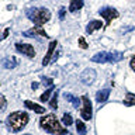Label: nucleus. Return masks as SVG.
Wrapping results in <instances>:
<instances>
[{
	"label": "nucleus",
	"mask_w": 135,
	"mask_h": 135,
	"mask_svg": "<svg viewBox=\"0 0 135 135\" xmlns=\"http://www.w3.org/2000/svg\"><path fill=\"white\" fill-rule=\"evenodd\" d=\"M7 107V101H6V97L3 94H0V111H3V110H6Z\"/></svg>",
	"instance_id": "obj_22"
},
{
	"label": "nucleus",
	"mask_w": 135,
	"mask_h": 135,
	"mask_svg": "<svg viewBox=\"0 0 135 135\" xmlns=\"http://www.w3.org/2000/svg\"><path fill=\"white\" fill-rule=\"evenodd\" d=\"M16 49L18 51L20 54H24L25 56H28V58L35 56V49H34V46L31 44H21V42H17Z\"/></svg>",
	"instance_id": "obj_7"
},
{
	"label": "nucleus",
	"mask_w": 135,
	"mask_h": 135,
	"mask_svg": "<svg viewBox=\"0 0 135 135\" xmlns=\"http://www.w3.org/2000/svg\"><path fill=\"white\" fill-rule=\"evenodd\" d=\"M42 83H44V84H46V86H52L54 80H52V79H49V78H46V79H44V80H42Z\"/></svg>",
	"instance_id": "obj_25"
},
{
	"label": "nucleus",
	"mask_w": 135,
	"mask_h": 135,
	"mask_svg": "<svg viewBox=\"0 0 135 135\" xmlns=\"http://www.w3.org/2000/svg\"><path fill=\"white\" fill-rule=\"evenodd\" d=\"M40 124L49 134H66V129L59 124L58 118L54 114H46L45 117H42L40 120Z\"/></svg>",
	"instance_id": "obj_1"
},
{
	"label": "nucleus",
	"mask_w": 135,
	"mask_h": 135,
	"mask_svg": "<svg viewBox=\"0 0 135 135\" xmlns=\"http://www.w3.org/2000/svg\"><path fill=\"white\" fill-rule=\"evenodd\" d=\"M56 45H58V42L56 41H52L49 44V46H48V51H46V55L44 56V59H42V65H48V63L51 62V58H52V55H54V51H55V48H56Z\"/></svg>",
	"instance_id": "obj_9"
},
{
	"label": "nucleus",
	"mask_w": 135,
	"mask_h": 135,
	"mask_svg": "<svg viewBox=\"0 0 135 135\" xmlns=\"http://www.w3.org/2000/svg\"><path fill=\"white\" fill-rule=\"evenodd\" d=\"M24 35L25 37H32V35H41V37H48V34L45 32V30L42 28V27H32L31 30H28V31H25L24 32Z\"/></svg>",
	"instance_id": "obj_10"
},
{
	"label": "nucleus",
	"mask_w": 135,
	"mask_h": 135,
	"mask_svg": "<svg viewBox=\"0 0 135 135\" xmlns=\"http://www.w3.org/2000/svg\"><path fill=\"white\" fill-rule=\"evenodd\" d=\"M24 104H25V107H27V108L34 110V111L38 113V114H45V113H46V111H45V107H42V105H40V104L32 103V101H30V100H25Z\"/></svg>",
	"instance_id": "obj_11"
},
{
	"label": "nucleus",
	"mask_w": 135,
	"mask_h": 135,
	"mask_svg": "<svg viewBox=\"0 0 135 135\" xmlns=\"http://www.w3.org/2000/svg\"><path fill=\"white\" fill-rule=\"evenodd\" d=\"M58 94H59V91L56 90V91L54 93L51 101H49V105H51V108H52V110H56L58 108Z\"/></svg>",
	"instance_id": "obj_19"
},
{
	"label": "nucleus",
	"mask_w": 135,
	"mask_h": 135,
	"mask_svg": "<svg viewBox=\"0 0 135 135\" xmlns=\"http://www.w3.org/2000/svg\"><path fill=\"white\" fill-rule=\"evenodd\" d=\"M100 28H103V23H101L100 20H91L86 27V32L91 34V32H94L96 30H100Z\"/></svg>",
	"instance_id": "obj_12"
},
{
	"label": "nucleus",
	"mask_w": 135,
	"mask_h": 135,
	"mask_svg": "<svg viewBox=\"0 0 135 135\" xmlns=\"http://www.w3.org/2000/svg\"><path fill=\"white\" fill-rule=\"evenodd\" d=\"M76 129H78V134H79V135H86V132H87L86 124H84L82 120H78V121H76Z\"/></svg>",
	"instance_id": "obj_17"
},
{
	"label": "nucleus",
	"mask_w": 135,
	"mask_h": 135,
	"mask_svg": "<svg viewBox=\"0 0 135 135\" xmlns=\"http://www.w3.org/2000/svg\"><path fill=\"white\" fill-rule=\"evenodd\" d=\"M83 7V0H70L69 3V11L70 13H76Z\"/></svg>",
	"instance_id": "obj_15"
},
{
	"label": "nucleus",
	"mask_w": 135,
	"mask_h": 135,
	"mask_svg": "<svg viewBox=\"0 0 135 135\" xmlns=\"http://www.w3.org/2000/svg\"><path fill=\"white\" fill-rule=\"evenodd\" d=\"M28 124V114L23 111H14L7 117V125L8 128L14 132H18Z\"/></svg>",
	"instance_id": "obj_2"
},
{
	"label": "nucleus",
	"mask_w": 135,
	"mask_h": 135,
	"mask_svg": "<svg viewBox=\"0 0 135 135\" xmlns=\"http://www.w3.org/2000/svg\"><path fill=\"white\" fill-rule=\"evenodd\" d=\"M99 13H100V16L105 20L107 25L111 23L114 18H117V17H118V11L115 10V8H113V7H104V8H100V11H99Z\"/></svg>",
	"instance_id": "obj_6"
},
{
	"label": "nucleus",
	"mask_w": 135,
	"mask_h": 135,
	"mask_svg": "<svg viewBox=\"0 0 135 135\" xmlns=\"http://www.w3.org/2000/svg\"><path fill=\"white\" fill-rule=\"evenodd\" d=\"M31 87H32V89H37V87H38V83H37V82H32Z\"/></svg>",
	"instance_id": "obj_28"
},
{
	"label": "nucleus",
	"mask_w": 135,
	"mask_h": 135,
	"mask_svg": "<svg viewBox=\"0 0 135 135\" xmlns=\"http://www.w3.org/2000/svg\"><path fill=\"white\" fill-rule=\"evenodd\" d=\"M8 32H10V30H8V28H6V30L3 31V35L0 37V40H4V38H7V37H8Z\"/></svg>",
	"instance_id": "obj_26"
},
{
	"label": "nucleus",
	"mask_w": 135,
	"mask_h": 135,
	"mask_svg": "<svg viewBox=\"0 0 135 135\" xmlns=\"http://www.w3.org/2000/svg\"><path fill=\"white\" fill-rule=\"evenodd\" d=\"M80 100H82V103H83V107H82V110H80V115H82L83 120L89 121L91 118V115H93L91 114V111H93L91 103H90V100H89L87 96H83Z\"/></svg>",
	"instance_id": "obj_5"
},
{
	"label": "nucleus",
	"mask_w": 135,
	"mask_h": 135,
	"mask_svg": "<svg viewBox=\"0 0 135 135\" xmlns=\"http://www.w3.org/2000/svg\"><path fill=\"white\" fill-rule=\"evenodd\" d=\"M65 13H66V8H65V7H61V8H59V18H61V20L65 18Z\"/></svg>",
	"instance_id": "obj_24"
},
{
	"label": "nucleus",
	"mask_w": 135,
	"mask_h": 135,
	"mask_svg": "<svg viewBox=\"0 0 135 135\" xmlns=\"http://www.w3.org/2000/svg\"><path fill=\"white\" fill-rule=\"evenodd\" d=\"M78 42H79V46L82 49H87V42H86V40H84V37H80Z\"/></svg>",
	"instance_id": "obj_23"
},
{
	"label": "nucleus",
	"mask_w": 135,
	"mask_h": 135,
	"mask_svg": "<svg viewBox=\"0 0 135 135\" xmlns=\"http://www.w3.org/2000/svg\"><path fill=\"white\" fill-rule=\"evenodd\" d=\"M52 91H54V87L51 86L48 90H45V93H42V94H41L40 100H41V101H46V100L49 99V96H51V93H52Z\"/></svg>",
	"instance_id": "obj_21"
},
{
	"label": "nucleus",
	"mask_w": 135,
	"mask_h": 135,
	"mask_svg": "<svg viewBox=\"0 0 135 135\" xmlns=\"http://www.w3.org/2000/svg\"><path fill=\"white\" fill-rule=\"evenodd\" d=\"M124 58V54L114 51V52H97L94 56H91V61L96 63H104V62H118Z\"/></svg>",
	"instance_id": "obj_4"
},
{
	"label": "nucleus",
	"mask_w": 135,
	"mask_h": 135,
	"mask_svg": "<svg viewBox=\"0 0 135 135\" xmlns=\"http://www.w3.org/2000/svg\"><path fill=\"white\" fill-rule=\"evenodd\" d=\"M94 79H96V72L93 69H86L80 75V82L83 84H91L94 82Z\"/></svg>",
	"instance_id": "obj_8"
},
{
	"label": "nucleus",
	"mask_w": 135,
	"mask_h": 135,
	"mask_svg": "<svg viewBox=\"0 0 135 135\" xmlns=\"http://www.w3.org/2000/svg\"><path fill=\"white\" fill-rule=\"evenodd\" d=\"M27 17L32 21V23H35L37 27H42V24L51 20V11L45 7L28 8L27 10Z\"/></svg>",
	"instance_id": "obj_3"
},
{
	"label": "nucleus",
	"mask_w": 135,
	"mask_h": 135,
	"mask_svg": "<svg viewBox=\"0 0 135 135\" xmlns=\"http://www.w3.org/2000/svg\"><path fill=\"white\" fill-rule=\"evenodd\" d=\"M2 66L6 68V69H14L17 66V61L14 56H6L2 59Z\"/></svg>",
	"instance_id": "obj_13"
},
{
	"label": "nucleus",
	"mask_w": 135,
	"mask_h": 135,
	"mask_svg": "<svg viewBox=\"0 0 135 135\" xmlns=\"http://www.w3.org/2000/svg\"><path fill=\"white\" fill-rule=\"evenodd\" d=\"M62 124L66 125V127H69V125L73 124V118H72L70 114H63V117H62Z\"/></svg>",
	"instance_id": "obj_20"
},
{
	"label": "nucleus",
	"mask_w": 135,
	"mask_h": 135,
	"mask_svg": "<svg viewBox=\"0 0 135 135\" xmlns=\"http://www.w3.org/2000/svg\"><path fill=\"white\" fill-rule=\"evenodd\" d=\"M129 66H131V69H132L135 72V56H132V59H131V62H129Z\"/></svg>",
	"instance_id": "obj_27"
},
{
	"label": "nucleus",
	"mask_w": 135,
	"mask_h": 135,
	"mask_svg": "<svg viewBox=\"0 0 135 135\" xmlns=\"http://www.w3.org/2000/svg\"><path fill=\"white\" fill-rule=\"evenodd\" d=\"M110 96V90L108 89H103V90H99L96 94V100L99 101V103H104V101H107Z\"/></svg>",
	"instance_id": "obj_14"
},
{
	"label": "nucleus",
	"mask_w": 135,
	"mask_h": 135,
	"mask_svg": "<svg viewBox=\"0 0 135 135\" xmlns=\"http://www.w3.org/2000/svg\"><path fill=\"white\" fill-rule=\"evenodd\" d=\"M125 105H135V94L134 93H127L125 99H124Z\"/></svg>",
	"instance_id": "obj_18"
},
{
	"label": "nucleus",
	"mask_w": 135,
	"mask_h": 135,
	"mask_svg": "<svg viewBox=\"0 0 135 135\" xmlns=\"http://www.w3.org/2000/svg\"><path fill=\"white\" fill-rule=\"evenodd\" d=\"M65 99L68 100V101H70L72 103V105H73L75 108H79V104H80V100L78 99V97H75L73 94H70V93H65Z\"/></svg>",
	"instance_id": "obj_16"
}]
</instances>
